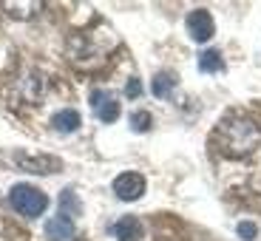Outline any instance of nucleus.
I'll return each instance as SVG.
<instances>
[{"instance_id":"1a4fd4ad","label":"nucleus","mask_w":261,"mask_h":241,"mask_svg":"<svg viewBox=\"0 0 261 241\" xmlns=\"http://www.w3.org/2000/svg\"><path fill=\"white\" fill-rule=\"evenodd\" d=\"M74 235V222L68 219V216H54V219H48L46 222V238L48 241H68Z\"/></svg>"},{"instance_id":"f03ea898","label":"nucleus","mask_w":261,"mask_h":241,"mask_svg":"<svg viewBox=\"0 0 261 241\" xmlns=\"http://www.w3.org/2000/svg\"><path fill=\"white\" fill-rule=\"evenodd\" d=\"M114 46H117V34L108 26L88 29V32H80L68 40V57H71V63L83 65V68H91V65L102 63L105 54Z\"/></svg>"},{"instance_id":"9d476101","label":"nucleus","mask_w":261,"mask_h":241,"mask_svg":"<svg viewBox=\"0 0 261 241\" xmlns=\"http://www.w3.org/2000/svg\"><path fill=\"white\" fill-rule=\"evenodd\" d=\"M80 114L74 111V108H63V111H57L51 117V128L57 130V133H74V130L80 128Z\"/></svg>"},{"instance_id":"423d86ee","label":"nucleus","mask_w":261,"mask_h":241,"mask_svg":"<svg viewBox=\"0 0 261 241\" xmlns=\"http://www.w3.org/2000/svg\"><path fill=\"white\" fill-rule=\"evenodd\" d=\"M114 193H117V199H122V202H137L139 196L145 193V176L142 173H119L117 179H114Z\"/></svg>"},{"instance_id":"ddd939ff","label":"nucleus","mask_w":261,"mask_h":241,"mask_svg":"<svg viewBox=\"0 0 261 241\" xmlns=\"http://www.w3.org/2000/svg\"><path fill=\"white\" fill-rule=\"evenodd\" d=\"M60 213L63 216H80L83 213V204H80V199H77V193H74L71 188H65L63 193H60Z\"/></svg>"},{"instance_id":"6e6552de","label":"nucleus","mask_w":261,"mask_h":241,"mask_svg":"<svg viewBox=\"0 0 261 241\" xmlns=\"http://www.w3.org/2000/svg\"><path fill=\"white\" fill-rule=\"evenodd\" d=\"M145 235V227L137 216H122L117 224H114V238L117 241H139Z\"/></svg>"},{"instance_id":"2eb2a0df","label":"nucleus","mask_w":261,"mask_h":241,"mask_svg":"<svg viewBox=\"0 0 261 241\" xmlns=\"http://www.w3.org/2000/svg\"><path fill=\"white\" fill-rule=\"evenodd\" d=\"M236 230H239V235H242L244 241H253L255 235H258V227H255L253 222H239V227H236Z\"/></svg>"},{"instance_id":"0eeeda50","label":"nucleus","mask_w":261,"mask_h":241,"mask_svg":"<svg viewBox=\"0 0 261 241\" xmlns=\"http://www.w3.org/2000/svg\"><path fill=\"white\" fill-rule=\"evenodd\" d=\"M91 105H94V114H97L102 122H117L119 119V102L111 91H94Z\"/></svg>"},{"instance_id":"9b49d317","label":"nucleus","mask_w":261,"mask_h":241,"mask_svg":"<svg viewBox=\"0 0 261 241\" xmlns=\"http://www.w3.org/2000/svg\"><path fill=\"white\" fill-rule=\"evenodd\" d=\"M173 88H176V74H170V71H159L156 77H153V83H150V91H153V97H159V99L170 97Z\"/></svg>"},{"instance_id":"39448f33","label":"nucleus","mask_w":261,"mask_h":241,"mask_svg":"<svg viewBox=\"0 0 261 241\" xmlns=\"http://www.w3.org/2000/svg\"><path fill=\"white\" fill-rule=\"evenodd\" d=\"M188 34L190 40H196V43H207L210 37L216 34V23H213V14L207 12V9H196V12L188 14Z\"/></svg>"},{"instance_id":"7ed1b4c3","label":"nucleus","mask_w":261,"mask_h":241,"mask_svg":"<svg viewBox=\"0 0 261 241\" xmlns=\"http://www.w3.org/2000/svg\"><path fill=\"white\" fill-rule=\"evenodd\" d=\"M9 204H12L14 213L26 216V219H37V216L46 213L48 196L40 188H34V184H14L9 190Z\"/></svg>"},{"instance_id":"f257e3e1","label":"nucleus","mask_w":261,"mask_h":241,"mask_svg":"<svg viewBox=\"0 0 261 241\" xmlns=\"http://www.w3.org/2000/svg\"><path fill=\"white\" fill-rule=\"evenodd\" d=\"M213 145L219 148V153H224V156L242 159V156H250V153L261 145V130L253 119L230 114V117H224L222 122L216 125Z\"/></svg>"},{"instance_id":"20e7f679","label":"nucleus","mask_w":261,"mask_h":241,"mask_svg":"<svg viewBox=\"0 0 261 241\" xmlns=\"http://www.w3.org/2000/svg\"><path fill=\"white\" fill-rule=\"evenodd\" d=\"M14 165L23 170H29V173H40V176H46V173H57L60 168H63V162H60L57 156H48V153H14Z\"/></svg>"},{"instance_id":"dca6fc26","label":"nucleus","mask_w":261,"mask_h":241,"mask_svg":"<svg viewBox=\"0 0 261 241\" xmlns=\"http://www.w3.org/2000/svg\"><path fill=\"white\" fill-rule=\"evenodd\" d=\"M125 94H128L130 99H137L139 94H142V85H139V79L134 77V79H128V88H125Z\"/></svg>"},{"instance_id":"f8f14e48","label":"nucleus","mask_w":261,"mask_h":241,"mask_svg":"<svg viewBox=\"0 0 261 241\" xmlns=\"http://www.w3.org/2000/svg\"><path fill=\"white\" fill-rule=\"evenodd\" d=\"M199 71H204V74H219V71H224L222 54L216 51V48L202 51V54H199Z\"/></svg>"},{"instance_id":"4468645a","label":"nucleus","mask_w":261,"mask_h":241,"mask_svg":"<svg viewBox=\"0 0 261 241\" xmlns=\"http://www.w3.org/2000/svg\"><path fill=\"white\" fill-rule=\"evenodd\" d=\"M150 122H153V117H150L148 111H134L130 114V128L137 130V133H145V130L150 128Z\"/></svg>"}]
</instances>
